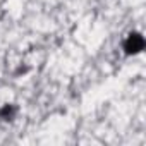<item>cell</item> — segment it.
<instances>
[{
    "mask_svg": "<svg viewBox=\"0 0 146 146\" xmlns=\"http://www.w3.org/2000/svg\"><path fill=\"white\" fill-rule=\"evenodd\" d=\"M124 48H125V53H127V55L139 53V52L144 48V40H143V36L137 35V33L129 35V38H127L125 43H124Z\"/></svg>",
    "mask_w": 146,
    "mask_h": 146,
    "instance_id": "6da1fadb",
    "label": "cell"
},
{
    "mask_svg": "<svg viewBox=\"0 0 146 146\" xmlns=\"http://www.w3.org/2000/svg\"><path fill=\"white\" fill-rule=\"evenodd\" d=\"M14 113H16V108L12 107V105H5L2 110H0V117H4V119H12L14 117Z\"/></svg>",
    "mask_w": 146,
    "mask_h": 146,
    "instance_id": "7a4b0ae2",
    "label": "cell"
}]
</instances>
